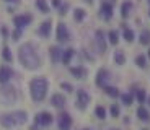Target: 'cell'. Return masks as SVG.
Instances as JSON below:
<instances>
[{"label": "cell", "mask_w": 150, "mask_h": 130, "mask_svg": "<svg viewBox=\"0 0 150 130\" xmlns=\"http://www.w3.org/2000/svg\"><path fill=\"white\" fill-rule=\"evenodd\" d=\"M18 59H20V63L26 70H36L41 65V60H39L38 51L33 42H26L18 49Z\"/></svg>", "instance_id": "6da1fadb"}, {"label": "cell", "mask_w": 150, "mask_h": 130, "mask_svg": "<svg viewBox=\"0 0 150 130\" xmlns=\"http://www.w3.org/2000/svg\"><path fill=\"white\" fill-rule=\"evenodd\" d=\"M49 83L44 77H36L30 82V94L33 98L34 103H41L44 101L46 94H47Z\"/></svg>", "instance_id": "7a4b0ae2"}, {"label": "cell", "mask_w": 150, "mask_h": 130, "mask_svg": "<svg viewBox=\"0 0 150 130\" xmlns=\"http://www.w3.org/2000/svg\"><path fill=\"white\" fill-rule=\"evenodd\" d=\"M28 122V114L25 111H15L10 114H4L0 115V125L5 129H13V127L23 125Z\"/></svg>", "instance_id": "3957f363"}, {"label": "cell", "mask_w": 150, "mask_h": 130, "mask_svg": "<svg viewBox=\"0 0 150 130\" xmlns=\"http://www.w3.org/2000/svg\"><path fill=\"white\" fill-rule=\"evenodd\" d=\"M16 89L10 85H2L0 88V103L4 106H11L16 101Z\"/></svg>", "instance_id": "277c9868"}, {"label": "cell", "mask_w": 150, "mask_h": 130, "mask_svg": "<svg viewBox=\"0 0 150 130\" xmlns=\"http://www.w3.org/2000/svg\"><path fill=\"white\" fill-rule=\"evenodd\" d=\"M52 115L49 114V112H39V114H36V117H34V124H36L38 127H49L51 124H52Z\"/></svg>", "instance_id": "5b68a950"}, {"label": "cell", "mask_w": 150, "mask_h": 130, "mask_svg": "<svg viewBox=\"0 0 150 130\" xmlns=\"http://www.w3.org/2000/svg\"><path fill=\"white\" fill-rule=\"evenodd\" d=\"M88 104H90V94L86 93L85 89H79L77 91V108L80 111H85Z\"/></svg>", "instance_id": "8992f818"}, {"label": "cell", "mask_w": 150, "mask_h": 130, "mask_svg": "<svg viewBox=\"0 0 150 130\" xmlns=\"http://www.w3.org/2000/svg\"><path fill=\"white\" fill-rule=\"evenodd\" d=\"M33 21V16L30 13H25V15H16L13 18V25L16 26V30H23V28H26L30 23Z\"/></svg>", "instance_id": "52a82bcc"}, {"label": "cell", "mask_w": 150, "mask_h": 130, "mask_svg": "<svg viewBox=\"0 0 150 130\" xmlns=\"http://www.w3.org/2000/svg\"><path fill=\"white\" fill-rule=\"evenodd\" d=\"M56 37H57V41H59V42H67V41H70V33H69L67 26H65L64 23H59V25H57Z\"/></svg>", "instance_id": "ba28073f"}, {"label": "cell", "mask_w": 150, "mask_h": 130, "mask_svg": "<svg viewBox=\"0 0 150 130\" xmlns=\"http://www.w3.org/2000/svg\"><path fill=\"white\" fill-rule=\"evenodd\" d=\"M57 125H59V130H70V127H72V117H70V114L62 112V114L59 115Z\"/></svg>", "instance_id": "9c48e42d"}, {"label": "cell", "mask_w": 150, "mask_h": 130, "mask_svg": "<svg viewBox=\"0 0 150 130\" xmlns=\"http://www.w3.org/2000/svg\"><path fill=\"white\" fill-rule=\"evenodd\" d=\"M109 77H111L109 70H106V68L98 70V73H96V86H100V88H105L106 83H108V80H109Z\"/></svg>", "instance_id": "30bf717a"}, {"label": "cell", "mask_w": 150, "mask_h": 130, "mask_svg": "<svg viewBox=\"0 0 150 130\" xmlns=\"http://www.w3.org/2000/svg\"><path fill=\"white\" fill-rule=\"evenodd\" d=\"M11 77H13V70L8 65H2L0 67V85H7Z\"/></svg>", "instance_id": "8fae6325"}, {"label": "cell", "mask_w": 150, "mask_h": 130, "mask_svg": "<svg viewBox=\"0 0 150 130\" xmlns=\"http://www.w3.org/2000/svg\"><path fill=\"white\" fill-rule=\"evenodd\" d=\"M95 44H96V51L98 52H105L106 51V41H105V34L101 30H98L95 34Z\"/></svg>", "instance_id": "7c38bea8"}, {"label": "cell", "mask_w": 150, "mask_h": 130, "mask_svg": "<svg viewBox=\"0 0 150 130\" xmlns=\"http://www.w3.org/2000/svg\"><path fill=\"white\" fill-rule=\"evenodd\" d=\"M51 28H52V21L51 20H46L44 23H41V26L38 28V34L42 37H49L51 36Z\"/></svg>", "instance_id": "4fadbf2b"}, {"label": "cell", "mask_w": 150, "mask_h": 130, "mask_svg": "<svg viewBox=\"0 0 150 130\" xmlns=\"http://www.w3.org/2000/svg\"><path fill=\"white\" fill-rule=\"evenodd\" d=\"M51 104H52L54 108H64L65 106V98H64V94H59V93H56V94H52V98H51Z\"/></svg>", "instance_id": "5bb4252c"}, {"label": "cell", "mask_w": 150, "mask_h": 130, "mask_svg": "<svg viewBox=\"0 0 150 130\" xmlns=\"http://www.w3.org/2000/svg\"><path fill=\"white\" fill-rule=\"evenodd\" d=\"M101 16L105 20H111V16H112V5L109 4V2H105V4L101 5Z\"/></svg>", "instance_id": "9a60e30c"}, {"label": "cell", "mask_w": 150, "mask_h": 130, "mask_svg": "<svg viewBox=\"0 0 150 130\" xmlns=\"http://www.w3.org/2000/svg\"><path fill=\"white\" fill-rule=\"evenodd\" d=\"M49 57H51V60H52L54 63L59 62L60 57H62V51H60V49L57 47V46H52V47L49 49Z\"/></svg>", "instance_id": "2e32d148"}, {"label": "cell", "mask_w": 150, "mask_h": 130, "mask_svg": "<svg viewBox=\"0 0 150 130\" xmlns=\"http://www.w3.org/2000/svg\"><path fill=\"white\" fill-rule=\"evenodd\" d=\"M74 56H75V51H74V49H67V51H62V57H60V60L64 62V65H69Z\"/></svg>", "instance_id": "e0dca14e"}, {"label": "cell", "mask_w": 150, "mask_h": 130, "mask_svg": "<svg viewBox=\"0 0 150 130\" xmlns=\"http://www.w3.org/2000/svg\"><path fill=\"white\" fill-rule=\"evenodd\" d=\"M70 73L74 75L75 78H79V80H83L86 77V70L83 67H77V68H70Z\"/></svg>", "instance_id": "ac0fdd59"}, {"label": "cell", "mask_w": 150, "mask_h": 130, "mask_svg": "<svg viewBox=\"0 0 150 130\" xmlns=\"http://www.w3.org/2000/svg\"><path fill=\"white\" fill-rule=\"evenodd\" d=\"M131 10H132V4L131 2H124L122 7H121V16H122V18H127Z\"/></svg>", "instance_id": "d6986e66"}, {"label": "cell", "mask_w": 150, "mask_h": 130, "mask_svg": "<svg viewBox=\"0 0 150 130\" xmlns=\"http://www.w3.org/2000/svg\"><path fill=\"white\" fill-rule=\"evenodd\" d=\"M137 115H139V119L140 120H144V122H147V120H150V114H149V111H147L144 106H140L139 109H137Z\"/></svg>", "instance_id": "ffe728a7"}, {"label": "cell", "mask_w": 150, "mask_h": 130, "mask_svg": "<svg viewBox=\"0 0 150 130\" xmlns=\"http://www.w3.org/2000/svg\"><path fill=\"white\" fill-rule=\"evenodd\" d=\"M85 16H86V11L83 10V8H77V10L74 11V20L77 23L83 21V20H85Z\"/></svg>", "instance_id": "44dd1931"}, {"label": "cell", "mask_w": 150, "mask_h": 130, "mask_svg": "<svg viewBox=\"0 0 150 130\" xmlns=\"http://www.w3.org/2000/svg\"><path fill=\"white\" fill-rule=\"evenodd\" d=\"M103 89H105V93L108 94L109 98H117L119 96V89L114 88V86H105Z\"/></svg>", "instance_id": "7402d4cb"}, {"label": "cell", "mask_w": 150, "mask_h": 130, "mask_svg": "<svg viewBox=\"0 0 150 130\" xmlns=\"http://www.w3.org/2000/svg\"><path fill=\"white\" fill-rule=\"evenodd\" d=\"M114 62H116V65H124L126 63V56H124L122 51H117L114 54Z\"/></svg>", "instance_id": "603a6c76"}, {"label": "cell", "mask_w": 150, "mask_h": 130, "mask_svg": "<svg viewBox=\"0 0 150 130\" xmlns=\"http://www.w3.org/2000/svg\"><path fill=\"white\" fill-rule=\"evenodd\" d=\"M36 8L41 10V13H49V5L46 4V0H36Z\"/></svg>", "instance_id": "cb8c5ba5"}, {"label": "cell", "mask_w": 150, "mask_h": 130, "mask_svg": "<svg viewBox=\"0 0 150 130\" xmlns=\"http://www.w3.org/2000/svg\"><path fill=\"white\" fill-rule=\"evenodd\" d=\"M2 59H4L5 62H11V60H13L11 51H10V47H7V46H5L4 49H2Z\"/></svg>", "instance_id": "d4e9b609"}, {"label": "cell", "mask_w": 150, "mask_h": 130, "mask_svg": "<svg viewBox=\"0 0 150 130\" xmlns=\"http://www.w3.org/2000/svg\"><path fill=\"white\" fill-rule=\"evenodd\" d=\"M121 99H122L124 106H131L132 101H134V94H132V93H126V94H122V96H121Z\"/></svg>", "instance_id": "484cf974"}, {"label": "cell", "mask_w": 150, "mask_h": 130, "mask_svg": "<svg viewBox=\"0 0 150 130\" xmlns=\"http://www.w3.org/2000/svg\"><path fill=\"white\" fill-rule=\"evenodd\" d=\"M95 114H96L98 119H101V120L106 119V109L103 108V106H98V108L95 109Z\"/></svg>", "instance_id": "4316f807"}, {"label": "cell", "mask_w": 150, "mask_h": 130, "mask_svg": "<svg viewBox=\"0 0 150 130\" xmlns=\"http://www.w3.org/2000/svg\"><path fill=\"white\" fill-rule=\"evenodd\" d=\"M135 98H137V101H139L140 104H144V101L147 99V93H145V89H137V91H135Z\"/></svg>", "instance_id": "83f0119b"}, {"label": "cell", "mask_w": 150, "mask_h": 130, "mask_svg": "<svg viewBox=\"0 0 150 130\" xmlns=\"http://www.w3.org/2000/svg\"><path fill=\"white\" fill-rule=\"evenodd\" d=\"M140 44H144V46L150 44V31H144L140 34Z\"/></svg>", "instance_id": "f1b7e54d"}, {"label": "cell", "mask_w": 150, "mask_h": 130, "mask_svg": "<svg viewBox=\"0 0 150 130\" xmlns=\"http://www.w3.org/2000/svg\"><path fill=\"white\" fill-rule=\"evenodd\" d=\"M124 39L127 42H132L134 41V31L129 30V28H124Z\"/></svg>", "instance_id": "f546056e"}, {"label": "cell", "mask_w": 150, "mask_h": 130, "mask_svg": "<svg viewBox=\"0 0 150 130\" xmlns=\"http://www.w3.org/2000/svg\"><path fill=\"white\" fill-rule=\"evenodd\" d=\"M135 63H137V67L139 68H145L147 67V60L144 56H137L135 57Z\"/></svg>", "instance_id": "4dcf8cb0"}, {"label": "cell", "mask_w": 150, "mask_h": 130, "mask_svg": "<svg viewBox=\"0 0 150 130\" xmlns=\"http://www.w3.org/2000/svg\"><path fill=\"white\" fill-rule=\"evenodd\" d=\"M108 36H109V42H111V44H114V46H116L117 42H119V36H117V33H116L114 30H112V31H109V34H108Z\"/></svg>", "instance_id": "1f68e13d"}, {"label": "cell", "mask_w": 150, "mask_h": 130, "mask_svg": "<svg viewBox=\"0 0 150 130\" xmlns=\"http://www.w3.org/2000/svg\"><path fill=\"white\" fill-rule=\"evenodd\" d=\"M119 106H117V104H112L111 106V115L112 117H117V115H119Z\"/></svg>", "instance_id": "d6a6232c"}, {"label": "cell", "mask_w": 150, "mask_h": 130, "mask_svg": "<svg viewBox=\"0 0 150 130\" xmlns=\"http://www.w3.org/2000/svg\"><path fill=\"white\" fill-rule=\"evenodd\" d=\"M11 37H13V41H18L20 37H21V30H15L11 33Z\"/></svg>", "instance_id": "836d02e7"}, {"label": "cell", "mask_w": 150, "mask_h": 130, "mask_svg": "<svg viewBox=\"0 0 150 130\" xmlns=\"http://www.w3.org/2000/svg\"><path fill=\"white\" fill-rule=\"evenodd\" d=\"M60 88H62V89H65L67 93H72V91H74L72 85H69V83H60Z\"/></svg>", "instance_id": "e575fe53"}, {"label": "cell", "mask_w": 150, "mask_h": 130, "mask_svg": "<svg viewBox=\"0 0 150 130\" xmlns=\"http://www.w3.org/2000/svg\"><path fill=\"white\" fill-rule=\"evenodd\" d=\"M67 8H69V5H60V15H65Z\"/></svg>", "instance_id": "d590c367"}, {"label": "cell", "mask_w": 150, "mask_h": 130, "mask_svg": "<svg viewBox=\"0 0 150 130\" xmlns=\"http://www.w3.org/2000/svg\"><path fill=\"white\" fill-rule=\"evenodd\" d=\"M52 5L54 7H60V0H52Z\"/></svg>", "instance_id": "8d00e7d4"}, {"label": "cell", "mask_w": 150, "mask_h": 130, "mask_svg": "<svg viewBox=\"0 0 150 130\" xmlns=\"http://www.w3.org/2000/svg\"><path fill=\"white\" fill-rule=\"evenodd\" d=\"M5 2H8V4H20V0H5Z\"/></svg>", "instance_id": "74e56055"}, {"label": "cell", "mask_w": 150, "mask_h": 130, "mask_svg": "<svg viewBox=\"0 0 150 130\" xmlns=\"http://www.w3.org/2000/svg\"><path fill=\"white\" fill-rule=\"evenodd\" d=\"M2 34H4V36H8V31H7V28H2Z\"/></svg>", "instance_id": "f35d334b"}, {"label": "cell", "mask_w": 150, "mask_h": 130, "mask_svg": "<svg viewBox=\"0 0 150 130\" xmlns=\"http://www.w3.org/2000/svg\"><path fill=\"white\" fill-rule=\"evenodd\" d=\"M149 59H150V51H149Z\"/></svg>", "instance_id": "ab89813d"}, {"label": "cell", "mask_w": 150, "mask_h": 130, "mask_svg": "<svg viewBox=\"0 0 150 130\" xmlns=\"http://www.w3.org/2000/svg\"><path fill=\"white\" fill-rule=\"evenodd\" d=\"M149 103H150V98H149Z\"/></svg>", "instance_id": "60d3db41"}, {"label": "cell", "mask_w": 150, "mask_h": 130, "mask_svg": "<svg viewBox=\"0 0 150 130\" xmlns=\"http://www.w3.org/2000/svg\"><path fill=\"white\" fill-rule=\"evenodd\" d=\"M142 130H147V129H142Z\"/></svg>", "instance_id": "b9f144b4"}, {"label": "cell", "mask_w": 150, "mask_h": 130, "mask_svg": "<svg viewBox=\"0 0 150 130\" xmlns=\"http://www.w3.org/2000/svg\"><path fill=\"white\" fill-rule=\"evenodd\" d=\"M112 130H116V129H112Z\"/></svg>", "instance_id": "7bdbcfd3"}, {"label": "cell", "mask_w": 150, "mask_h": 130, "mask_svg": "<svg viewBox=\"0 0 150 130\" xmlns=\"http://www.w3.org/2000/svg\"><path fill=\"white\" fill-rule=\"evenodd\" d=\"M85 130H88V129H85Z\"/></svg>", "instance_id": "ee69618b"}, {"label": "cell", "mask_w": 150, "mask_h": 130, "mask_svg": "<svg viewBox=\"0 0 150 130\" xmlns=\"http://www.w3.org/2000/svg\"><path fill=\"white\" fill-rule=\"evenodd\" d=\"M149 2H150V0H149Z\"/></svg>", "instance_id": "f6af8a7d"}]
</instances>
